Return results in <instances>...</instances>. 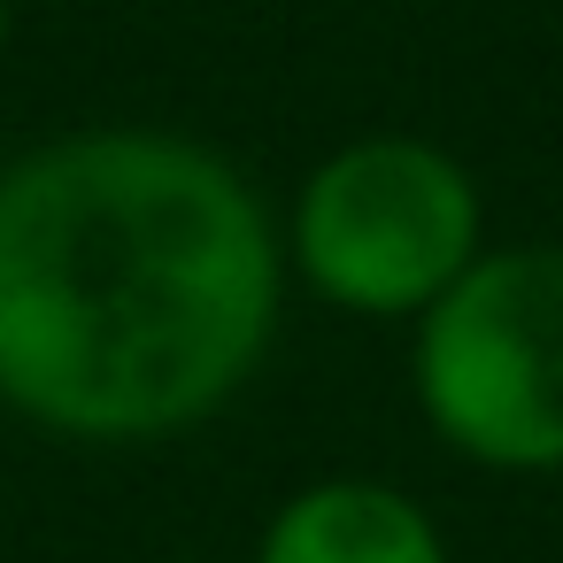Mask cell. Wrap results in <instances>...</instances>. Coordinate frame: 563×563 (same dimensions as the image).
<instances>
[{
  "instance_id": "1",
  "label": "cell",
  "mask_w": 563,
  "mask_h": 563,
  "mask_svg": "<svg viewBox=\"0 0 563 563\" xmlns=\"http://www.w3.org/2000/svg\"><path fill=\"white\" fill-rule=\"evenodd\" d=\"M278 317L240 170L170 132H86L0 170V401L86 440L217 409Z\"/></svg>"
},
{
  "instance_id": "2",
  "label": "cell",
  "mask_w": 563,
  "mask_h": 563,
  "mask_svg": "<svg viewBox=\"0 0 563 563\" xmlns=\"http://www.w3.org/2000/svg\"><path fill=\"white\" fill-rule=\"evenodd\" d=\"M417 394L478 463H563V255L509 247L471 263L424 309Z\"/></svg>"
},
{
  "instance_id": "3",
  "label": "cell",
  "mask_w": 563,
  "mask_h": 563,
  "mask_svg": "<svg viewBox=\"0 0 563 563\" xmlns=\"http://www.w3.org/2000/svg\"><path fill=\"white\" fill-rule=\"evenodd\" d=\"M294 247L309 286L340 309H432L478 263V194L463 163L424 140H355L309 178Z\"/></svg>"
},
{
  "instance_id": "4",
  "label": "cell",
  "mask_w": 563,
  "mask_h": 563,
  "mask_svg": "<svg viewBox=\"0 0 563 563\" xmlns=\"http://www.w3.org/2000/svg\"><path fill=\"white\" fill-rule=\"evenodd\" d=\"M263 563H448V555L409 494L371 478H332L278 509Z\"/></svg>"
},
{
  "instance_id": "5",
  "label": "cell",
  "mask_w": 563,
  "mask_h": 563,
  "mask_svg": "<svg viewBox=\"0 0 563 563\" xmlns=\"http://www.w3.org/2000/svg\"><path fill=\"white\" fill-rule=\"evenodd\" d=\"M0 40H9V0H0Z\"/></svg>"
}]
</instances>
